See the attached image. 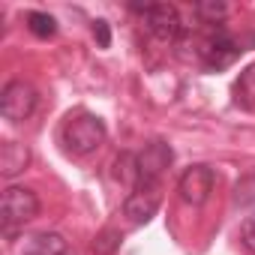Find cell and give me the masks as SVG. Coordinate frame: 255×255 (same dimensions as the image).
Instances as JSON below:
<instances>
[{"label":"cell","instance_id":"e0dca14e","mask_svg":"<svg viewBox=\"0 0 255 255\" xmlns=\"http://www.w3.org/2000/svg\"><path fill=\"white\" fill-rule=\"evenodd\" d=\"M93 36H96L99 48H108V45H111V27H108L105 18H96V21H93Z\"/></svg>","mask_w":255,"mask_h":255},{"label":"cell","instance_id":"30bf717a","mask_svg":"<svg viewBox=\"0 0 255 255\" xmlns=\"http://www.w3.org/2000/svg\"><path fill=\"white\" fill-rule=\"evenodd\" d=\"M66 252H69V243H66L63 234H57V231L33 234V237H27V243L21 246V255H66Z\"/></svg>","mask_w":255,"mask_h":255},{"label":"cell","instance_id":"7a4b0ae2","mask_svg":"<svg viewBox=\"0 0 255 255\" xmlns=\"http://www.w3.org/2000/svg\"><path fill=\"white\" fill-rule=\"evenodd\" d=\"M39 216V195L27 186H9L0 201V219H3V231L12 234L18 225L30 222Z\"/></svg>","mask_w":255,"mask_h":255},{"label":"cell","instance_id":"3957f363","mask_svg":"<svg viewBox=\"0 0 255 255\" xmlns=\"http://www.w3.org/2000/svg\"><path fill=\"white\" fill-rule=\"evenodd\" d=\"M129 9L138 12V15H144L147 30H150L156 39H162V42H174V39L183 33L180 12H177V6H171V3H132Z\"/></svg>","mask_w":255,"mask_h":255},{"label":"cell","instance_id":"4fadbf2b","mask_svg":"<svg viewBox=\"0 0 255 255\" xmlns=\"http://www.w3.org/2000/svg\"><path fill=\"white\" fill-rule=\"evenodd\" d=\"M192 12L198 15V21H201V24L216 27V24H222V21H225L228 6L222 3V0H198V3L192 6Z\"/></svg>","mask_w":255,"mask_h":255},{"label":"cell","instance_id":"5bb4252c","mask_svg":"<svg viewBox=\"0 0 255 255\" xmlns=\"http://www.w3.org/2000/svg\"><path fill=\"white\" fill-rule=\"evenodd\" d=\"M234 204L243 207V210H255V171L243 174L234 183Z\"/></svg>","mask_w":255,"mask_h":255},{"label":"cell","instance_id":"5b68a950","mask_svg":"<svg viewBox=\"0 0 255 255\" xmlns=\"http://www.w3.org/2000/svg\"><path fill=\"white\" fill-rule=\"evenodd\" d=\"M240 51H243V48H240L225 30H219V27H210L207 36L198 39V57H201L204 69H210V72L231 66V63L240 57Z\"/></svg>","mask_w":255,"mask_h":255},{"label":"cell","instance_id":"8fae6325","mask_svg":"<svg viewBox=\"0 0 255 255\" xmlns=\"http://www.w3.org/2000/svg\"><path fill=\"white\" fill-rule=\"evenodd\" d=\"M114 177L126 186V189H135L141 183V171H138V153H120L114 159Z\"/></svg>","mask_w":255,"mask_h":255},{"label":"cell","instance_id":"8992f818","mask_svg":"<svg viewBox=\"0 0 255 255\" xmlns=\"http://www.w3.org/2000/svg\"><path fill=\"white\" fill-rule=\"evenodd\" d=\"M36 102H39L36 87L21 81V78H15V81H9L3 87V93H0V114H3L6 120H12V123H21V120H27L36 111Z\"/></svg>","mask_w":255,"mask_h":255},{"label":"cell","instance_id":"52a82bcc","mask_svg":"<svg viewBox=\"0 0 255 255\" xmlns=\"http://www.w3.org/2000/svg\"><path fill=\"white\" fill-rule=\"evenodd\" d=\"M213 186H216V171H213L210 165H189V168L180 174V180H177L180 198H183L186 204H192V207H201V204L210 198Z\"/></svg>","mask_w":255,"mask_h":255},{"label":"cell","instance_id":"6da1fadb","mask_svg":"<svg viewBox=\"0 0 255 255\" xmlns=\"http://www.w3.org/2000/svg\"><path fill=\"white\" fill-rule=\"evenodd\" d=\"M105 123L96 117V114H69L60 126V144L66 147V153L72 156H87L93 153L102 141H105Z\"/></svg>","mask_w":255,"mask_h":255},{"label":"cell","instance_id":"2e32d148","mask_svg":"<svg viewBox=\"0 0 255 255\" xmlns=\"http://www.w3.org/2000/svg\"><path fill=\"white\" fill-rule=\"evenodd\" d=\"M120 231H114V228H105L102 234H96V240H93V255H114L117 249H120Z\"/></svg>","mask_w":255,"mask_h":255},{"label":"cell","instance_id":"ba28073f","mask_svg":"<svg viewBox=\"0 0 255 255\" xmlns=\"http://www.w3.org/2000/svg\"><path fill=\"white\" fill-rule=\"evenodd\" d=\"M174 153L165 141H150L141 153H138V171H141V180H156L162 183V174L168 171Z\"/></svg>","mask_w":255,"mask_h":255},{"label":"cell","instance_id":"7c38bea8","mask_svg":"<svg viewBox=\"0 0 255 255\" xmlns=\"http://www.w3.org/2000/svg\"><path fill=\"white\" fill-rule=\"evenodd\" d=\"M234 102L246 111H255V63L246 66L234 81Z\"/></svg>","mask_w":255,"mask_h":255},{"label":"cell","instance_id":"ac0fdd59","mask_svg":"<svg viewBox=\"0 0 255 255\" xmlns=\"http://www.w3.org/2000/svg\"><path fill=\"white\" fill-rule=\"evenodd\" d=\"M243 243H246V249L255 252V213L243 222Z\"/></svg>","mask_w":255,"mask_h":255},{"label":"cell","instance_id":"9c48e42d","mask_svg":"<svg viewBox=\"0 0 255 255\" xmlns=\"http://www.w3.org/2000/svg\"><path fill=\"white\" fill-rule=\"evenodd\" d=\"M30 165V150L21 141H3L0 147V174L3 177H18Z\"/></svg>","mask_w":255,"mask_h":255},{"label":"cell","instance_id":"277c9868","mask_svg":"<svg viewBox=\"0 0 255 255\" xmlns=\"http://www.w3.org/2000/svg\"><path fill=\"white\" fill-rule=\"evenodd\" d=\"M159 204H162V183H156V180H141L129 195H126V201H123V216L129 219L132 225H144V222H150V219L156 216Z\"/></svg>","mask_w":255,"mask_h":255},{"label":"cell","instance_id":"9a60e30c","mask_svg":"<svg viewBox=\"0 0 255 255\" xmlns=\"http://www.w3.org/2000/svg\"><path fill=\"white\" fill-rule=\"evenodd\" d=\"M27 27H30V33L39 36V39H48V36L57 33V21H54L48 12H30V15H27Z\"/></svg>","mask_w":255,"mask_h":255}]
</instances>
